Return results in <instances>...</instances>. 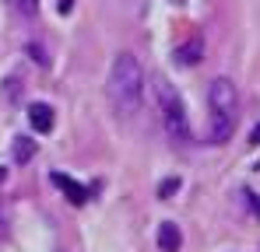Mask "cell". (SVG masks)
I'll list each match as a JSON object with an SVG mask.
<instances>
[{
    "label": "cell",
    "instance_id": "4fadbf2b",
    "mask_svg": "<svg viewBox=\"0 0 260 252\" xmlns=\"http://www.w3.org/2000/svg\"><path fill=\"white\" fill-rule=\"evenodd\" d=\"M173 4H186V0H173Z\"/></svg>",
    "mask_w": 260,
    "mask_h": 252
},
{
    "label": "cell",
    "instance_id": "7a4b0ae2",
    "mask_svg": "<svg viewBox=\"0 0 260 252\" xmlns=\"http://www.w3.org/2000/svg\"><path fill=\"white\" fill-rule=\"evenodd\" d=\"M239 123V91L229 77H215L208 84V140L225 144Z\"/></svg>",
    "mask_w": 260,
    "mask_h": 252
},
{
    "label": "cell",
    "instance_id": "8992f818",
    "mask_svg": "<svg viewBox=\"0 0 260 252\" xmlns=\"http://www.w3.org/2000/svg\"><path fill=\"white\" fill-rule=\"evenodd\" d=\"M201 53H204V39H201V35H193L186 46H179V49H176V60H179L183 67H193V63H201Z\"/></svg>",
    "mask_w": 260,
    "mask_h": 252
},
{
    "label": "cell",
    "instance_id": "ba28073f",
    "mask_svg": "<svg viewBox=\"0 0 260 252\" xmlns=\"http://www.w3.org/2000/svg\"><path fill=\"white\" fill-rule=\"evenodd\" d=\"M36 154V140H28V137H18V144H14V158L18 161H28Z\"/></svg>",
    "mask_w": 260,
    "mask_h": 252
},
{
    "label": "cell",
    "instance_id": "277c9868",
    "mask_svg": "<svg viewBox=\"0 0 260 252\" xmlns=\"http://www.w3.org/2000/svg\"><path fill=\"white\" fill-rule=\"evenodd\" d=\"M49 179H53V186H56V189H63V193H67V200H71V203H78V207H81V203L88 200V186L74 182L71 175H63V172H53Z\"/></svg>",
    "mask_w": 260,
    "mask_h": 252
},
{
    "label": "cell",
    "instance_id": "9c48e42d",
    "mask_svg": "<svg viewBox=\"0 0 260 252\" xmlns=\"http://www.w3.org/2000/svg\"><path fill=\"white\" fill-rule=\"evenodd\" d=\"M11 7H14L21 18H36V14H39V0H11Z\"/></svg>",
    "mask_w": 260,
    "mask_h": 252
},
{
    "label": "cell",
    "instance_id": "6da1fadb",
    "mask_svg": "<svg viewBox=\"0 0 260 252\" xmlns=\"http://www.w3.org/2000/svg\"><path fill=\"white\" fill-rule=\"evenodd\" d=\"M106 95L113 102V109L120 116H134L141 109V98H144V67L134 53H116L113 67H109V77H106Z\"/></svg>",
    "mask_w": 260,
    "mask_h": 252
},
{
    "label": "cell",
    "instance_id": "3957f363",
    "mask_svg": "<svg viewBox=\"0 0 260 252\" xmlns=\"http://www.w3.org/2000/svg\"><path fill=\"white\" fill-rule=\"evenodd\" d=\"M155 105H158L166 133L173 137L176 144H186L190 140V112H186L183 95L176 91V84L169 77H155Z\"/></svg>",
    "mask_w": 260,
    "mask_h": 252
},
{
    "label": "cell",
    "instance_id": "30bf717a",
    "mask_svg": "<svg viewBox=\"0 0 260 252\" xmlns=\"http://www.w3.org/2000/svg\"><path fill=\"white\" fill-rule=\"evenodd\" d=\"M176 189V179H169V182H166V186H162V189H158V196H169V193H173Z\"/></svg>",
    "mask_w": 260,
    "mask_h": 252
},
{
    "label": "cell",
    "instance_id": "5b68a950",
    "mask_svg": "<svg viewBox=\"0 0 260 252\" xmlns=\"http://www.w3.org/2000/svg\"><path fill=\"white\" fill-rule=\"evenodd\" d=\"M28 123L36 126V133H49L53 123H56V116H53V109H49L46 102H36V105L28 109Z\"/></svg>",
    "mask_w": 260,
    "mask_h": 252
},
{
    "label": "cell",
    "instance_id": "7c38bea8",
    "mask_svg": "<svg viewBox=\"0 0 260 252\" xmlns=\"http://www.w3.org/2000/svg\"><path fill=\"white\" fill-rule=\"evenodd\" d=\"M253 144H260V126H257V130H253Z\"/></svg>",
    "mask_w": 260,
    "mask_h": 252
},
{
    "label": "cell",
    "instance_id": "52a82bcc",
    "mask_svg": "<svg viewBox=\"0 0 260 252\" xmlns=\"http://www.w3.org/2000/svg\"><path fill=\"white\" fill-rule=\"evenodd\" d=\"M158 245L166 252H179V231H176L173 221H166V224L158 228Z\"/></svg>",
    "mask_w": 260,
    "mask_h": 252
},
{
    "label": "cell",
    "instance_id": "8fae6325",
    "mask_svg": "<svg viewBox=\"0 0 260 252\" xmlns=\"http://www.w3.org/2000/svg\"><path fill=\"white\" fill-rule=\"evenodd\" d=\"M250 203H253V214H257V217H260V196H253Z\"/></svg>",
    "mask_w": 260,
    "mask_h": 252
}]
</instances>
